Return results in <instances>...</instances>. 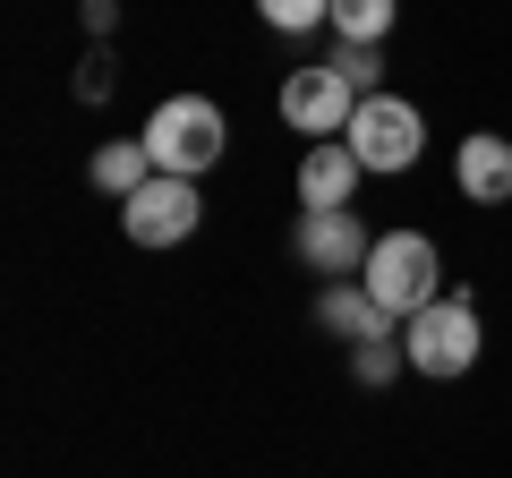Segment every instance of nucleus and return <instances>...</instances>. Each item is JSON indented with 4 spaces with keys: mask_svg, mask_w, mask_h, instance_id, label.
<instances>
[{
    "mask_svg": "<svg viewBox=\"0 0 512 478\" xmlns=\"http://www.w3.org/2000/svg\"><path fill=\"white\" fill-rule=\"evenodd\" d=\"M359 154L342 146V137H325V146H308V163H299V214H325V205H350V188H359Z\"/></svg>",
    "mask_w": 512,
    "mask_h": 478,
    "instance_id": "1a4fd4ad",
    "label": "nucleus"
},
{
    "mask_svg": "<svg viewBox=\"0 0 512 478\" xmlns=\"http://www.w3.org/2000/svg\"><path fill=\"white\" fill-rule=\"evenodd\" d=\"M453 188H461L470 205H512V137H495V129L461 137V154H453Z\"/></svg>",
    "mask_w": 512,
    "mask_h": 478,
    "instance_id": "6e6552de",
    "label": "nucleus"
},
{
    "mask_svg": "<svg viewBox=\"0 0 512 478\" xmlns=\"http://www.w3.org/2000/svg\"><path fill=\"white\" fill-rule=\"evenodd\" d=\"M197 222H205L197 180H171V171H154V180L120 205V231L137 239V248H180V239L197 231Z\"/></svg>",
    "mask_w": 512,
    "mask_h": 478,
    "instance_id": "39448f33",
    "label": "nucleus"
},
{
    "mask_svg": "<svg viewBox=\"0 0 512 478\" xmlns=\"http://www.w3.org/2000/svg\"><path fill=\"white\" fill-rule=\"evenodd\" d=\"M291 248H299V265H308V274H359L367 265V248H376V239H367V222L350 214V205H325V214H299V231H291Z\"/></svg>",
    "mask_w": 512,
    "mask_h": 478,
    "instance_id": "0eeeda50",
    "label": "nucleus"
},
{
    "mask_svg": "<svg viewBox=\"0 0 512 478\" xmlns=\"http://www.w3.org/2000/svg\"><path fill=\"white\" fill-rule=\"evenodd\" d=\"M350 111H359V94H350V77L333 69V60H316V69H291L282 77V120H291L299 137H342L350 129Z\"/></svg>",
    "mask_w": 512,
    "mask_h": 478,
    "instance_id": "423d86ee",
    "label": "nucleus"
},
{
    "mask_svg": "<svg viewBox=\"0 0 512 478\" xmlns=\"http://www.w3.org/2000/svg\"><path fill=\"white\" fill-rule=\"evenodd\" d=\"M333 69H342L350 94L367 103V94H376V43H342V52H333Z\"/></svg>",
    "mask_w": 512,
    "mask_h": 478,
    "instance_id": "2eb2a0df",
    "label": "nucleus"
},
{
    "mask_svg": "<svg viewBox=\"0 0 512 478\" xmlns=\"http://www.w3.org/2000/svg\"><path fill=\"white\" fill-rule=\"evenodd\" d=\"M359 282H367V299H376L393 325H410V316H427L444 299V257H436L427 231H384L376 248H367Z\"/></svg>",
    "mask_w": 512,
    "mask_h": 478,
    "instance_id": "f257e3e1",
    "label": "nucleus"
},
{
    "mask_svg": "<svg viewBox=\"0 0 512 478\" xmlns=\"http://www.w3.org/2000/svg\"><path fill=\"white\" fill-rule=\"evenodd\" d=\"M316 325L342 333V342H384V333H393V316L367 299L359 274H342V282H325V299H316Z\"/></svg>",
    "mask_w": 512,
    "mask_h": 478,
    "instance_id": "9d476101",
    "label": "nucleus"
},
{
    "mask_svg": "<svg viewBox=\"0 0 512 478\" xmlns=\"http://www.w3.org/2000/svg\"><path fill=\"white\" fill-rule=\"evenodd\" d=\"M402 18V0H333V35L342 43H384Z\"/></svg>",
    "mask_w": 512,
    "mask_h": 478,
    "instance_id": "f8f14e48",
    "label": "nucleus"
},
{
    "mask_svg": "<svg viewBox=\"0 0 512 478\" xmlns=\"http://www.w3.org/2000/svg\"><path fill=\"white\" fill-rule=\"evenodd\" d=\"M350 368H359V385H384L393 368H410V350L384 333V342H359V350H350Z\"/></svg>",
    "mask_w": 512,
    "mask_h": 478,
    "instance_id": "4468645a",
    "label": "nucleus"
},
{
    "mask_svg": "<svg viewBox=\"0 0 512 478\" xmlns=\"http://www.w3.org/2000/svg\"><path fill=\"white\" fill-rule=\"evenodd\" d=\"M137 137H146L154 171H171V180H205V171L222 163V146H231L222 103H205V94H171V103H154V120Z\"/></svg>",
    "mask_w": 512,
    "mask_h": 478,
    "instance_id": "f03ea898",
    "label": "nucleus"
},
{
    "mask_svg": "<svg viewBox=\"0 0 512 478\" xmlns=\"http://www.w3.org/2000/svg\"><path fill=\"white\" fill-rule=\"evenodd\" d=\"M342 146L359 154V171H410L427 154V120H419V103H402V94H367V103L350 111Z\"/></svg>",
    "mask_w": 512,
    "mask_h": 478,
    "instance_id": "20e7f679",
    "label": "nucleus"
},
{
    "mask_svg": "<svg viewBox=\"0 0 512 478\" xmlns=\"http://www.w3.org/2000/svg\"><path fill=\"white\" fill-rule=\"evenodd\" d=\"M86 180L103 188V197H137V188L154 180V154H146V137H111V146H94V163H86Z\"/></svg>",
    "mask_w": 512,
    "mask_h": 478,
    "instance_id": "9b49d317",
    "label": "nucleus"
},
{
    "mask_svg": "<svg viewBox=\"0 0 512 478\" xmlns=\"http://www.w3.org/2000/svg\"><path fill=\"white\" fill-rule=\"evenodd\" d=\"M256 18L274 35H316V26H333V0H256Z\"/></svg>",
    "mask_w": 512,
    "mask_h": 478,
    "instance_id": "ddd939ff",
    "label": "nucleus"
},
{
    "mask_svg": "<svg viewBox=\"0 0 512 478\" xmlns=\"http://www.w3.org/2000/svg\"><path fill=\"white\" fill-rule=\"evenodd\" d=\"M402 350H410V368L436 376V385L470 376V368H478V308H470V291H444L427 316H410V325H402Z\"/></svg>",
    "mask_w": 512,
    "mask_h": 478,
    "instance_id": "7ed1b4c3",
    "label": "nucleus"
}]
</instances>
